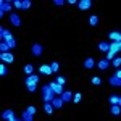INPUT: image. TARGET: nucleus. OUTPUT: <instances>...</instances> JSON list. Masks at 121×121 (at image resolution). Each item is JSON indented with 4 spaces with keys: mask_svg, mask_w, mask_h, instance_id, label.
I'll list each match as a JSON object with an SVG mask.
<instances>
[{
    "mask_svg": "<svg viewBox=\"0 0 121 121\" xmlns=\"http://www.w3.org/2000/svg\"><path fill=\"white\" fill-rule=\"evenodd\" d=\"M56 95L53 92V89L50 87V84H45L42 87V99H44V103H52V100L55 99Z\"/></svg>",
    "mask_w": 121,
    "mask_h": 121,
    "instance_id": "nucleus-1",
    "label": "nucleus"
},
{
    "mask_svg": "<svg viewBox=\"0 0 121 121\" xmlns=\"http://www.w3.org/2000/svg\"><path fill=\"white\" fill-rule=\"evenodd\" d=\"M31 53H32V56H40L42 53H44V47H42V44H32L31 45Z\"/></svg>",
    "mask_w": 121,
    "mask_h": 121,
    "instance_id": "nucleus-2",
    "label": "nucleus"
},
{
    "mask_svg": "<svg viewBox=\"0 0 121 121\" xmlns=\"http://www.w3.org/2000/svg\"><path fill=\"white\" fill-rule=\"evenodd\" d=\"M50 87L53 89V92H55V95L58 97V95H61V94L65 92V89H63V86H60V84H56V81H50Z\"/></svg>",
    "mask_w": 121,
    "mask_h": 121,
    "instance_id": "nucleus-3",
    "label": "nucleus"
},
{
    "mask_svg": "<svg viewBox=\"0 0 121 121\" xmlns=\"http://www.w3.org/2000/svg\"><path fill=\"white\" fill-rule=\"evenodd\" d=\"M26 87H29V86H37V82H39V76L37 74H31V76H28L26 78Z\"/></svg>",
    "mask_w": 121,
    "mask_h": 121,
    "instance_id": "nucleus-4",
    "label": "nucleus"
},
{
    "mask_svg": "<svg viewBox=\"0 0 121 121\" xmlns=\"http://www.w3.org/2000/svg\"><path fill=\"white\" fill-rule=\"evenodd\" d=\"M11 7H13V3H11V2H8V0H2V2H0V11H2V13L10 11V10H11Z\"/></svg>",
    "mask_w": 121,
    "mask_h": 121,
    "instance_id": "nucleus-5",
    "label": "nucleus"
},
{
    "mask_svg": "<svg viewBox=\"0 0 121 121\" xmlns=\"http://www.w3.org/2000/svg\"><path fill=\"white\" fill-rule=\"evenodd\" d=\"M0 58H2V61H3V63H13V61H15V56L11 55L10 52L0 53Z\"/></svg>",
    "mask_w": 121,
    "mask_h": 121,
    "instance_id": "nucleus-6",
    "label": "nucleus"
},
{
    "mask_svg": "<svg viewBox=\"0 0 121 121\" xmlns=\"http://www.w3.org/2000/svg\"><path fill=\"white\" fill-rule=\"evenodd\" d=\"M73 97H74V94L71 92V91H65V92L60 95V99L63 100V103H66V102H69V100H73Z\"/></svg>",
    "mask_w": 121,
    "mask_h": 121,
    "instance_id": "nucleus-7",
    "label": "nucleus"
},
{
    "mask_svg": "<svg viewBox=\"0 0 121 121\" xmlns=\"http://www.w3.org/2000/svg\"><path fill=\"white\" fill-rule=\"evenodd\" d=\"M15 118V112L13 110H5V112H2V120L3 121H10Z\"/></svg>",
    "mask_w": 121,
    "mask_h": 121,
    "instance_id": "nucleus-8",
    "label": "nucleus"
},
{
    "mask_svg": "<svg viewBox=\"0 0 121 121\" xmlns=\"http://www.w3.org/2000/svg\"><path fill=\"white\" fill-rule=\"evenodd\" d=\"M108 39L112 40V42H121V32L120 31H113L108 34Z\"/></svg>",
    "mask_w": 121,
    "mask_h": 121,
    "instance_id": "nucleus-9",
    "label": "nucleus"
},
{
    "mask_svg": "<svg viewBox=\"0 0 121 121\" xmlns=\"http://www.w3.org/2000/svg\"><path fill=\"white\" fill-rule=\"evenodd\" d=\"M10 21H11V24H13V26H16V28L21 26V18H19L16 13H11V15H10Z\"/></svg>",
    "mask_w": 121,
    "mask_h": 121,
    "instance_id": "nucleus-10",
    "label": "nucleus"
},
{
    "mask_svg": "<svg viewBox=\"0 0 121 121\" xmlns=\"http://www.w3.org/2000/svg\"><path fill=\"white\" fill-rule=\"evenodd\" d=\"M78 7H79V10H89L92 7V2L91 0H81V2H78Z\"/></svg>",
    "mask_w": 121,
    "mask_h": 121,
    "instance_id": "nucleus-11",
    "label": "nucleus"
},
{
    "mask_svg": "<svg viewBox=\"0 0 121 121\" xmlns=\"http://www.w3.org/2000/svg\"><path fill=\"white\" fill-rule=\"evenodd\" d=\"M94 66H95V60H94L92 56H87V58L84 60V68H86V69H92Z\"/></svg>",
    "mask_w": 121,
    "mask_h": 121,
    "instance_id": "nucleus-12",
    "label": "nucleus"
},
{
    "mask_svg": "<svg viewBox=\"0 0 121 121\" xmlns=\"http://www.w3.org/2000/svg\"><path fill=\"white\" fill-rule=\"evenodd\" d=\"M110 52H113L115 55L121 52V42H110Z\"/></svg>",
    "mask_w": 121,
    "mask_h": 121,
    "instance_id": "nucleus-13",
    "label": "nucleus"
},
{
    "mask_svg": "<svg viewBox=\"0 0 121 121\" xmlns=\"http://www.w3.org/2000/svg\"><path fill=\"white\" fill-rule=\"evenodd\" d=\"M39 71H40L42 74H45V76H48V74H52V73H53V71H52V66H50V65H40Z\"/></svg>",
    "mask_w": 121,
    "mask_h": 121,
    "instance_id": "nucleus-14",
    "label": "nucleus"
},
{
    "mask_svg": "<svg viewBox=\"0 0 121 121\" xmlns=\"http://www.w3.org/2000/svg\"><path fill=\"white\" fill-rule=\"evenodd\" d=\"M97 66H99V69H100V71H107V69H108V66H110V61H107V60L103 58V60H100V61L97 63Z\"/></svg>",
    "mask_w": 121,
    "mask_h": 121,
    "instance_id": "nucleus-15",
    "label": "nucleus"
},
{
    "mask_svg": "<svg viewBox=\"0 0 121 121\" xmlns=\"http://www.w3.org/2000/svg\"><path fill=\"white\" fill-rule=\"evenodd\" d=\"M108 82H110V86H113V87H118V86H121V79H120V78H116V76L113 74V76H110Z\"/></svg>",
    "mask_w": 121,
    "mask_h": 121,
    "instance_id": "nucleus-16",
    "label": "nucleus"
},
{
    "mask_svg": "<svg viewBox=\"0 0 121 121\" xmlns=\"http://www.w3.org/2000/svg\"><path fill=\"white\" fill-rule=\"evenodd\" d=\"M52 105H53V108L60 110V108H63V100H61L60 97H55V99L52 100Z\"/></svg>",
    "mask_w": 121,
    "mask_h": 121,
    "instance_id": "nucleus-17",
    "label": "nucleus"
},
{
    "mask_svg": "<svg viewBox=\"0 0 121 121\" xmlns=\"http://www.w3.org/2000/svg\"><path fill=\"white\" fill-rule=\"evenodd\" d=\"M99 50H102V52H108L110 50V44L107 42V40H102V42H99Z\"/></svg>",
    "mask_w": 121,
    "mask_h": 121,
    "instance_id": "nucleus-18",
    "label": "nucleus"
},
{
    "mask_svg": "<svg viewBox=\"0 0 121 121\" xmlns=\"http://www.w3.org/2000/svg\"><path fill=\"white\" fill-rule=\"evenodd\" d=\"M110 112H112L113 116H118V115H121V107L120 105H112L110 107Z\"/></svg>",
    "mask_w": 121,
    "mask_h": 121,
    "instance_id": "nucleus-19",
    "label": "nucleus"
},
{
    "mask_svg": "<svg viewBox=\"0 0 121 121\" xmlns=\"http://www.w3.org/2000/svg\"><path fill=\"white\" fill-rule=\"evenodd\" d=\"M24 73L28 76H31V74H34V66L31 65V63H28V65H24V69H23Z\"/></svg>",
    "mask_w": 121,
    "mask_h": 121,
    "instance_id": "nucleus-20",
    "label": "nucleus"
},
{
    "mask_svg": "<svg viewBox=\"0 0 121 121\" xmlns=\"http://www.w3.org/2000/svg\"><path fill=\"white\" fill-rule=\"evenodd\" d=\"M44 110H45L47 115H52L55 108H53V105H52V103H44Z\"/></svg>",
    "mask_w": 121,
    "mask_h": 121,
    "instance_id": "nucleus-21",
    "label": "nucleus"
},
{
    "mask_svg": "<svg viewBox=\"0 0 121 121\" xmlns=\"http://www.w3.org/2000/svg\"><path fill=\"white\" fill-rule=\"evenodd\" d=\"M89 24H91V26H97V24H99V16H97V15L89 16Z\"/></svg>",
    "mask_w": 121,
    "mask_h": 121,
    "instance_id": "nucleus-22",
    "label": "nucleus"
},
{
    "mask_svg": "<svg viewBox=\"0 0 121 121\" xmlns=\"http://www.w3.org/2000/svg\"><path fill=\"white\" fill-rule=\"evenodd\" d=\"M21 120H23V121H32V115L24 110V112H23V115H21Z\"/></svg>",
    "mask_w": 121,
    "mask_h": 121,
    "instance_id": "nucleus-23",
    "label": "nucleus"
},
{
    "mask_svg": "<svg viewBox=\"0 0 121 121\" xmlns=\"http://www.w3.org/2000/svg\"><path fill=\"white\" fill-rule=\"evenodd\" d=\"M8 48H10V45L7 44V42H5V40H2V42H0V52H2V53L8 52Z\"/></svg>",
    "mask_w": 121,
    "mask_h": 121,
    "instance_id": "nucleus-24",
    "label": "nucleus"
},
{
    "mask_svg": "<svg viewBox=\"0 0 121 121\" xmlns=\"http://www.w3.org/2000/svg\"><path fill=\"white\" fill-rule=\"evenodd\" d=\"M115 68H121V56H115V60L112 61Z\"/></svg>",
    "mask_w": 121,
    "mask_h": 121,
    "instance_id": "nucleus-25",
    "label": "nucleus"
},
{
    "mask_svg": "<svg viewBox=\"0 0 121 121\" xmlns=\"http://www.w3.org/2000/svg\"><path fill=\"white\" fill-rule=\"evenodd\" d=\"M7 74H8V69H7L5 63H2L0 65V76H7Z\"/></svg>",
    "mask_w": 121,
    "mask_h": 121,
    "instance_id": "nucleus-26",
    "label": "nucleus"
},
{
    "mask_svg": "<svg viewBox=\"0 0 121 121\" xmlns=\"http://www.w3.org/2000/svg\"><path fill=\"white\" fill-rule=\"evenodd\" d=\"M32 7V2L31 0H23V10H29Z\"/></svg>",
    "mask_w": 121,
    "mask_h": 121,
    "instance_id": "nucleus-27",
    "label": "nucleus"
},
{
    "mask_svg": "<svg viewBox=\"0 0 121 121\" xmlns=\"http://www.w3.org/2000/svg\"><path fill=\"white\" fill-rule=\"evenodd\" d=\"M91 82H92L94 86H100V84H102V79H100L99 76H94L92 79H91Z\"/></svg>",
    "mask_w": 121,
    "mask_h": 121,
    "instance_id": "nucleus-28",
    "label": "nucleus"
},
{
    "mask_svg": "<svg viewBox=\"0 0 121 121\" xmlns=\"http://www.w3.org/2000/svg\"><path fill=\"white\" fill-rule=\"evenodd\" d=\"M118 100H120V97H118L116 94H113L112 97H110V103H112V105H118Z\"/></svg>",
    "mask_w": 121,
    "mask_h": 121,
    "instance_id": "nucleus-29",
    "label": "nucleus"
},
{
    "mask_svg": "<svg viewBox=\"0 0 121 121\" xmlns=\"http://www.w3.org/2000/svg\"><path fill=\"white\" fill-rule=\"evenodd\" d=\"M105 60H107V61H113V60H115V53L108 50V52H107V55H105Z\"/></svg>",
    "mask_w": 121,
    "mask_h": 121,
    "instance_id": "nucleus-30",
    "label": "nucleus"
},
{
    "mask_svg": "<svg viewBox=\"0 0 121 121\" xmlns=\"http://www.w3.org/2000/svg\"><path fill=\"white\" fill-rule=\"evenodd\" d=\"M50 66H52V71H53V73H56V71L60 69V63H58V61H52Z\"/></svg>",
    "mask_w": 121,
    "mask_h": 121,
    "instance_id": "nucleus-31",
    "label": "nucleus"
},
{
    "mask_svg": "<svg viewBox=\"0 0 121 121\" xmlns=\"http://www.w3.org/2000/svg\"><path fill=\"white\" fill-rule=\"evenodd\" d=\"M55 81H56V84H60V86H63V87H65V84H66V79L63 78V76H58V78H56Z\"/></svg>",
    "mask_w": 121,
    "mask_h": 121,
    "instance_id": "nucleus-32",
    "label": "nucleus"
},
{
    "mask_svg": "<svg viewBox=\"0 0 121 121\" xmlns=\"http://www.w3.org/2000/svg\"><path fill=\"white\" fill-rule=\"evenodd\" d=\"M13 7H15V8H21L23 10V0H15V2H13Z\"/></svg>",
    "mask_w": 121,
    "mask_h": 121,
    "instance_id": "nucleus-33",
    "label": "nucleus"
},
{
    "mask_svg": "<svg viewBox=\"0 0 121 121\" xmlns=\"http://www.w3.org/2000/svg\"><path fill=\"white\" fill-rule=\"evenodd\" d=\"M26 112H28V113H31V115H32V116H34V115H36V112H37V110H36V107H34V105H29L28 108H26Z\"/></svg>",
    "mask_w": 121,
    "mask_h": 121,
    "instance_id": "nucleus-34",
    "label": "nucleus"
},
{
    "mask_svg": "<svg viewBox=\"0 0 121 121\" xmlns=\"http://www.w3.org/2000/svg\"><path fill=\"white\" fill-rule=\"evenodd\" d=\"M81 99H82V94H79V92H76V94H74V97H73L74 103H79V102H81Z\"/></svg>",
    "mask_w": 121,
    "mask_h": 121,
    "instance_id": "nucleus-35",
    "label": "nucleus"
},
{
    "mask_svg": "<svg viewBox=\"0 0 121 121\" xmlns=\"http://www.w3.org/2000/svg\"><path fill=\"white\" fill-rule=\"evenodd\" d=\"M8 32H10V31L7 28H0V37L3 39V37H5V34H8Z\"/></svg>",
    "mask_w": 121,
    "mask_h": 121,
    "instance_id": "nucleus-36",
    "label": "nucleus"
},
{
    "mask_svg": "<svg viewBox=\"0 0 121 121\" xmlns=\"http://www.w3.org/2000/svg\"><path fill=\"white\" fill-rule=\"evenodd\" d=\"M53 5H56V7H63V5H65V2H63V0H55V2H53Z\"/></svg>",
    "mask_w": 121,
    "mask_h": 121,
    "instance_id": "nucleus-37",
    "label": "nucleus"
},
{
    "mask_svg": "<svg viewBox=\"0 0 121 121\" xmlns=\"http://www.w3.org/2000/svg\"><path fill=\"white\" fill-rule=\"evenodd\" d=\"M36 89H37V86H29V87H28V91H29L31 94H32V92H36Z\"/></svg>",
    "mask_w": 121,
    "mask_h": 121,
    "instance_id": "nucleus-38",
    "label": "nucleus"
},
{
    "mask_svg": "<svg viewBox=\"0 0 121 121\" xmlns=\"http://www.w3.org/2000/svg\"><path fill=\"white\" fill-rule=\"evenodd\" d=\"M8 45H10V48H15V47H16V40L13 39L11 42H8Z\"/></svg>",
    "mask_w": 121,
    "mask_h": 121,
    "instance_id": "nucleus-39",
    "label": "nucleus"
},
{
    "mask_svg": "<svg viewBox=\"0 0 121 121\" xmlns=\"http://www.w3.org/2000/svg\"><path fill=\"white\" fill-rule=\"evenodd\" d=\"M115 76H116V78H120V79H121V69H120V68L116 69V73H115Z\"/></svg>",
    "mask_w": 121,
    "mask_h": 121,
    "instance_id": "nucleus-40",
    "label": "nucleus"
},
{
    "mask_svg": "<svg viewBox=\"0 0 121 121\" xmlns=\"http://www.w3.org/2000/svg\"><path fill=\"white\" fill-rule=\"evenodd\" d=\"M118 105H120V107H121V97H120V100H118Z\"/></svg>",
    "mask_w": 121,
    "mask_h": 121,
    "instance_id": "nucleus-41",
    "label": "nucleus"
},
{
    "mask_svg": "<svg viewBox=\"0 0 121 121\" xmlns=\"http://www.w3.org/2000/svg\"><path fill=\"white\" fill-rule=\"evenodd\" d=\"M18 121H23V120H18Z\"/></svg>",
    "mask_w": 121,
    "mask_h": 121,
    "instance_id": "nucleus-42",
    "label": "nucleus"
}]
</instances>
